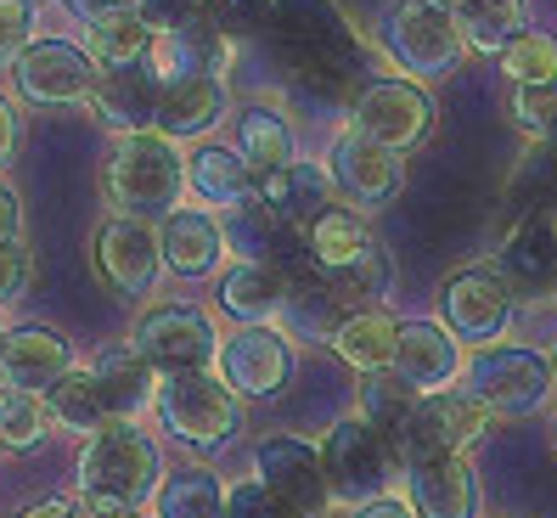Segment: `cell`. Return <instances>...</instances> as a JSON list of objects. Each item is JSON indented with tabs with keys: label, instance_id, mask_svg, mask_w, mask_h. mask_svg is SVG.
<instances>
[{
	"label": "cell",
	"instance_id": "1",
	"mask_svg": "<svg viewBox=\"0 0 557 518\" xmlns=\"http://www.w3.org/2000/svg\"><path fill=\"white\" fill-rule=\"evenodd\" d=\"M108 203L113 214L129 220H170L181 209V186H186V158L175 141H163L158 130H141V136H119L108 152Z\"/></svg>",
	"mask_w": 557,
	"mask_h": 518
},
{
	"label": "cell",
	"instance_id": "2",
	"mask_svg": "<svg viewBox=\"0 0 557 518\" xmlns=\"http://www.w3.org/2000/svg\"><path fill=\"white\" fill-rule=\"evenodd\" d=\"M456 388L490 411V417H535L552 406L557 395V378H552V361L530 344H490V349H473L462 361V378Z\"/></svg>",
	"mask_w": 557,
	"mask_h": 518
},
{
	"label": "cell",
	"instance_id": "3",
	"mask_svg": "<svg viewBox=\"0 0 557 518\" xmlns=\"http://www.w3.org/2000/svg\"><path fill=\"white\" fill-rule=\"evenodd\" d=\"M321 468H326V484H333V502H349V507H367V502H383L395 496L400 484V445L388 440L383 429H372L360 411L338 417L321 440Z\"/></svg>",
	"mask_w": 557,
	"mask_h": 518
},
{
	"label": "cell",
	"instance_id": "4",
	"mask_svg": "<svg viewBox=\"0 0 557 518\" xmlns=\"http://www.w3.org/2000/svg\"><path fill=\"white\" fill-rule=\"evenodd\" d=\"M163 484V457L141 423H108L79 445V491L85 496H113L124 507H147Z\"/></svg>",
	"mask_w": 557,
	"mask_h": 518
},
{
	"label": "cell",
	"instance_id": "5",
	"mask_svg": "<svg viewBox=\"0 0 557 518\" xmlns=\"http://www.w3.org/2000/svg\"><path fill=\"white\" fill-rule=\"evenodd\" d=\"M158 423L170 429L186 451H225L243 429V400L225 388V378L209 372H175V378H158Z\"/></svg>",
	"mask_w": 557,
	"mask_h": 518
},
{
	"label": "cell",
	"instance_id": "6",
	"mask_svg": "<svg viewBox=\"0 0 557 518\" xmlns=\"http://www.w3.org/2000/svg\"><path fill=\"white\" fill-rule=\"evenodd\" d=\"M377 46L395 57V69L406 79H445L462 62V35L445 7L434 0H388L377 17Z\"/></svg>",
	"mask_w": 557,
	"mask_h": 518
},
{
	"label": "cell",
	"instance_id": "7",
	"mask_svg": "<svg viewBox=\"0 0 557 518\" xmlns=\"http://www.w3.org/2000/svg\"><path fill=\"white\" fill-rule=\"evenodd\" d=\"M129 349H136L158 378L209 372L214 355H220V328H214V316L203 305L163 299L147 316H136V328H129Z\"/></svg>",
	"mask_w": 557,
	"mask_h": 518
},
{
	"label": "cell",
	"instance_id": "8",
	"mask_svg": "<svg viewBox=\"0 0 557 518\" xmlns=\"http://www.w3.org/2000/svg\"><path fill=\"white\" fill-rule=\"evenodd\" d=\"M349 130H360L367 141H377V147H388L395 158H406L411 147L429 141V130H434V96L422 90L417 79H406V74L367 79V85L349 96Z\"/></svg>",
	"mask_w": 557,
	"mask_h": 518
},
{
	"label": "cell",
	"instance_id": "9",
	"mask_svg": "<svg viewBox=\"0 0 557 518\" xmlns=\"http://www.w3.org/2000/svg\"><path fill=\"white\" fill-rule=\"evenodd\" d=\"M102 85V69L74 40H35L12 62V90L28 108H79Z\"/></svg>",
	"mask_w": 557,
	"mask_h": 518
},
{
	"label": "cell",
	"instance_id": "10",
	"mask_svg": "<svg viewBox=\"0 0 557 518\" xmlns=\"http://www.w3.org/2000/svg\"><path fill=\"white\" fill-rule=\"evenodd\" d=\"M440 328L456 344H473V349L502 344L507 328H512V294H507V282L490 271V266H468V271L445 276V287H440Z\"/></svg>",
	"mask_w": 557,
	"mask_h": 518
},
{
	"label": "cell",
	"instance_id": "11",
	"mask_svg": "<svg viewBox=\"0 0 557 518\" xmlns=\"http://www.w3.org/2000/svg\"><path fill=\"white\" fill-rule=\"evenodd\" d=\"M293 367H299V344H293L282 328H237L220 338L214 372L225 378L237 400H271L287 388Z\"/></svg>",
	"mask_w": 557,
	"mask_h": 518
},
{
	"label": "cell",
	"instance_id": "12",
	"mask_svg": "<svg viewBox=\"0 0 557 518\" xmlns=\"http://www.w3.org/2000/svg\"><path fill=\"white\" fill-rule=\"evenodd\" d=\"M220 237H225V254L237 259V266H276L287 271L293 282L310 276V237H305V225H293L287 214L265 209V203H243L232 214H220Z\"/></svg>",
	"mask_w": 557,
	"mask_h": 518
},
{
	"label": "cell",
	"instance_id": "13",
	"mask_svg": "<svg viewBox=\"0 0 557 518\" xmlns=\"http://www.w3.org/2000/svg\"><path fill=\"white\" fill-rule=\"evenodd\" d=\"M253 479L265 484L271 496H282L287 507H299L305 518H326L333 502V484L321 468V445L299 440V434H265L253 445Z\"/></svg>",
	"mask_w": 557,
	"mask_h": 518
},
{
	"label": "cell",
	"instance_id": "14",
	"mask_svg": "<svg viewBox=\"0 0 557 518\" xmlns=\"http://www.w3.org/2000/svg\"><path fill=\"white\" fill-rule=\"evenodd\" d=\"M326 181H333V192H338V203H349V209H383V203H395L400 198V181H406V170H400V158L388 152V147H377V141H367L360 130H338L333 136V147H326Z\"/></svg>",
	"mask_w": 557,
	"mask_h": 518
},
{
	"label": "cell",
	"instance_id": "15",
	"mask_svg": "<svg viewBox=\"0 0 557 518\" xmlns=\"http://www.w3.org/2000/svg\"><path fill=\"white\" fill-rule=\"evenodd\" d=\"M96 271L113 287L119 299H147L158 276H163V237L152 220H129V214H108L96 225Z\"/></svg>",
	"mask_w": 557,
	"mask_h": 518
},
{
	"label": "cell",
	"instance_id": "16",
	"mask_svg": "<svg viewBox=\"0 0 557 518\" xmlns=\"http://www.w3.org/2000/svg\"><path fill=\"white\" fill-rule=\"evenodd\" d=\"M406 507L417 518H479V479L473 462L456 451H406L400 457Z\"/></svg>",
	"mask_w": 557,
	"mask_h": 518
},
{
	"label": "cell",
	"instance_id": "17",
	"mask_svg": "<svg viewBox=\"0 0 557 518\" xmlns=\"http://www.w3.org/2000/svg\"><path fill=\"white\" fill-rule=\"evenodd\" d=\"M484 429H490V411L468 395V388H440V395L417 400V411L406 417L395 445H400V457L406 451H456V457H468V445Z\"/></svg>",
	"mask_w": 557,
	"mask_h": 518
},
{
	"label": "cell",
	"instance_id": "18",
	"mask_svg": "<svg viewBox=\"0 0 557 518\" xmlns=\"http://www.w3.org/2000/svg\"><path fill=\"white\" fill-rule=\"evenodd\" d=\"M74 372V344L51 328H7L0 333V383L23 395H51Z\"/></svg>",
	"mask_w": 557,
	"mask_h": 518
},
{
	"label": "cell",
	"instance_id": "19",
	"mask_svg": "<svg viewBox=\"0 0 557 518\" xmlns=\"http://www.w3.org/2000/svg\"><path fill=\"white\" fill-rule=\"evenodd\" d=\"M496 271L507 294H552L557 282V220L552 214H523L507 243L496 248Z\"/></svg>",
	"mask_w": 557,
	"mask_h": 518
},
{
	"label": "cell",
	"instance_id": "20",
	"mask_svg": "<svg viewBox=\"0 0 557 518\" xmlns=\"http://www.w3.org/2000/svg\"><path fill=\"white\" fill-rule=\"evenodd\" d=\"M417 395H440V388H456L462 378V344H456L440 321H400V344H395V367Z\"/></svg>",
	"mask_w": 557,
	"mask_h": 518
},
{
	"label": "cell",
	"instance_id": "21",
	"mask_svg": "<svg viewBox=\"0 0 557 518\" xmlns=\"http://www.w3.org/2000/svg\"><path fill=\"white\" fill-rule=\"evenodd\" d=\"M225 113V85L214 74H181V79H158V113L152 130L163 141H198L209 124Z\"/></svg>",
	"mask_w": 557,
	"mask_h": 518
},
{
	"label": "cell",
	"instance_id": "22",
	"mask_svg": "<svg viewBox=\"0 0 557 518\" xmlns=\"http://www.w3.org/2000/svg\"><path fill=\"white\" fill-rule=\"evenodd\" d=\"M85 372L96 378V388H102V400H108V417H113V423H141V411L158 400V372L141 361L136 349H129V338L102 344V349H96V361H90Z\"/></svg>",
	"mask_w": 557,
	"mask_h": 518
},
{
	"label": "cell",
	"instance_id": "23",
	"mask_svg": "<svg viewBox=\"0 0 557 518\" xmlns=\"http://www.w3.org/2000/svg\"><path fill=\"white\" fill-rule=\"evenodd\" d=\"M158 237H163V271L181 276V282H203V276H214L220 254H225L220 214L191 209V203H181L170 220H163V225H158Z\"/></svg>",
	"mask_w": 557,
	"mask_h": 518
},
{
	"label": "cell",
	"instance_id": "24",
	"mask_svg": "<svg viewBox=\"0 0 557 518\" xmlns=\"http://www.w3.org/2000/svg\"><path fill=\"white\" fill-rule=\"evenodd\" d=\"M293 299V276L276 266H232L220 276V316L237 328H276Z\"/></svg>",
	"mask_w": 557,
	"mask_h": 518
},
{
	"label": "cell",
	"instance_id": "25",
	"mask_svg": "<svg viewBox=\"0 0 557 518\" xmlns=\"http://www.w3.org/2000/svg\"><path fill=\"white\" fill-rule=\"evenodd\" d=\"M186 186L209 214H232V209L253 203V192H259L253 170L237 158V147H225V141H203L186 158Z\"/></svg>",
	"mask_w": 557,
	"mask_h": 518
},
{
	"label": "cell",
	"instance_id": "26",
	"mask_svg": "<svg viewBox=\"0 0 557 518\" xmlns=\"http://www.w3.org/2000/svg\"><path fill=\"white\" fill-rule=\"evenodd\" d=\"M90 108L113 136H141V130H152V113H158V74L147 69V62L113 69V74H102V85H96Z\"/></svg>",
	"mask_w": 557,
	"mask_h": 518
},
{
	"label": "cell",
	"instance_id": "27",
	"mask_svg": "<svg viewBox=\"0 0 557 518\" xmlns=\"http://www.w3.org/2000/svg\"><path fill=\"white\" fill-rule=\"evenodd\" d=\"M237 158L253 170V181H265V175H276V170H287L293 158V119L276 108V102H248V108H237Z\"/></svg>",
	"mask_w": 557,
	"mask_h": 518
},
{
	"label": "cell",
	"instance_id": "28",
	"mask_svg": "<svg viewBox=\"0 0 557 518\" xmlns=\"http://www.w3.org/2000/svg\"><path fill=\"white\" fill-rule=\"evenodd\" d=\"M85 57L96 62V69H136V62H147V51H152V28H147V17L129 7H108V12H96L90 23H85Z\"/></svg>",
	"mask_w": 557,
	"mask_h": 518
},
{
	"label": "cell",
	"instance_id": "29",
	"mask_svg": "<svg viewBox=\"0 0 557 518\" xmlns=\"http://www.w3.org/2000/svg\"><path fill=\"white\" fill-rule=\"evenodd\" d=\"M344 367H355L360 378L367 372H388L395 367V344H400V316L395 310H355L338 321V333L326 338Z\"/></svg>",
	"mask_w": 557,
	"mask_h": 518
},
{
	"label": "cell",
	"instance_id": "30",
	"mask_svg": "<svg viewBox=\"0 0 557 518\" xmlns=\"http://www.w3.org/2000/svg\"><path fill=\"white\" fill-rule=\"evenodd\" d=\"M305 237H310V266H315L321 276H333V271L355 266V259H367V254L377 248L372 220L360 214V209H349V203H333L326 214H315Z\"/></svg>",
	"mask_w": 557,
	"mask_h": 518
},
{
	"label": "cell",
	"instance_id": "31",
	"mask_svg": "<svg viewBox=\"0 0 557 518\" xmlns=\"http://www.w3.org/2000/svg\"><path fill=\"white\" fill-rule=\"evenodd\" d=\"M253 198L310 232V220L333 209V181H326V170H321V164H305V158H293L287 170H276V175L259 181Z\"/></svg>",
	"mask_w": 557,
	"mask_h": 518
},
{
	"label": "cell",
	"instance_id": "32",
	"mask_svg": "<svg viewBox=\"0 0 557 518\" xmlns=\"http://www.w3.org/2000/svg\"><path fill=\"white\" fill-rule=\"evenodd\" d=\"M450 23H456V35H462L468 51L502 57L530 28V0H456Z\"/></svg>",
	"mask_w": 557,
	"mask_h": 518
},
{
	"label": "cell",
	"instance_id": "33",
	"mask_svg": "<svg viewBox=\"0 0 557 518\" xmlns=\"http://www.w3.org/2000/svg\"><path fill=\"white\" fill-rule=\"evenodd\" d=\"M152 518H225V484L198 462L163 473L152 496Z\"/></svg>",
	"mask_w": 557,
	"mask_h": 518
},
{
	"label": "cell",
	"instance_id": "34",
	"mask_svg": "<svg viewBox=\"0 0 557 518\" xmlns=\"http://www.w3.org/2000/svg\"><path fill=\"white\" fill-rule=\"evenodd\" d=\"M46 411H51V423H57V429H69V434H79V440L102 434V429L113 423V417H108V400H102V388H96V378L79 372V367L46 395Z\"/></svg>",
	"mask_w": 557,
	"mask_h": 518
},
{
	"label": "cell",
	"instance_id": "35",
	"mask_svg": "<svg viewBox=\"0 0 557 518\" xmlns=\"http://www.w3.org/2000/svg\"><path fill=\"white\" fill-rule=\"evenodd\" d=\"M315 276H321V271H315ZM321 282H326V294L338 299V310L355 316V310H377V305H383L395 271H388V254L372 248L367 259H355V266H344V271H333V276H321Z\"/></svg>",
	"mask_w": 557,
	"mask_h": 518
},
{
	"label": "cell",
	"instance_id": "36",
	"mask_svg": "<svg viewBox=\"0 0 557 518\" xmlns=\"http://www.w3.org/2000/svg\"><path fill=\"white\" fill-rule=\"evenodd\" d=\"M417 400L422 395L400 372H367V378H360V417H367L372 429H383L388 440L406 429V417L417 411Z\"/></svg>",
	"mask_w": 557,
	"mask_h": 518
},
{
	"label": "cell",
	"instance_id": "37",
	"mask_svg": "<svg viewBox=\"0 0 557 518\" xmlns=\"http://www.w3.org/2000/svg\"><path fill=\"white\" fill-rule=\"evenodd\" d=\"M51 429L46 395H23V388L0 383V451H35Z\"/></svg>",
	"mask_w": 557,
	"mask_h": 518
},
{
	"label": "cell",
	"instance_id": "38",
	"mask_svg": "<svg viewBox=\"0 0 557 518\" xmlns=\"http://www.w3.org/2000/svg\"><path fill=\"white\" fill-rule=\"evenodd\" d=\"M496 62H502V74L512 79V90L518 85H552L557 79V40L552 35H535V28H523V35Z\"/></svg>",
	"mask_w": 557,
	"mask_h": 518
},
{
	"label": "cell",
	"instance_id": "39",
	"mask_svg": "<svg viewBox=\"0 0 557 518\" xmlns=\"http://www.w3.org/2000/svg\"><path fill=\"white\" fill-rule=\"evenodd\" d=\"M271 7L276 0H203V12L220 23V35L225 40H248V35H265L271 28Z\"/></svg>",
	"mask_w": 557,
	"mask_h": 518
},
{
	"label": "cell",
	"instance_id": "40",
	"mask_svg": "<svg viewBox=\"0 0 557 518\" xmlns=\"http://www.w3.org/2000/svg\"><path fill=\"white\" fill-rule=\"evenodd\" d=\"M507 113H512V124L523 130V136H552L557 130V79L552 85H518Z\"/></svg>",
	"mask_w": 557,
	"mask_h": 518
},
{
	"label": "cell",
	"instance_id": "41",
	"mask_svg": "<svg viewBox=\"0 0 557 518\" xmlns=\"http://www.w3.org/2000/svg\"><path fill=\"white\" fill-rule=\"evenodd\" d=\"M225 518H305L299 507H287L282 496H271L265 484H259L253 473L225 484Z\"/></svg>",
	"mask_w": 557,
	"mask_h": 518
},
{
	"label": "cell",
	"instance_id": "42",
	"mask_svg": "<svg viewBox=\"0 0 557 518\" xmlns=\"http://www.w3.org/2000/svg\"><path fill=\"white\" fill-rule=\"evenodd\" d=\"M35 46V0H0V62H17Z\"/></svg>",
	"mask_w": 557,
	"mask_h": 518
},
{
	"label": "cell",
	"instance_id": "43",
	"mask_svg": "<svg viewBox=\"0 0 557 518\" xmlns=\"http://www.w3.org/2000/svg\"><path fill=\"white\" fill-rule=\"evenodd\" d=\"M28 276H35V259H28V248H23V243H0V305H12L23 287H28Z\"/></svg>",
	"mask_w": 557,
	"mask_h": 518
},
{
	"label": "cell",
	"instance_id": "44",
	"mask_svg": "<svg viewBox=\"0 0 557 518\" xmlns=\"http://www.w3.org/2000/svg\"><path fill=\"white\" fill-rule=\"evenodd\" d=\"M129 7L147 17L152 35H163V28H181L186 17H198V12H203V0H129Z\"/></svg>",
	"mask_w": 557,
	"mask_h": 518
},
{
	"label": "cell",
	"instance_id": "45",
	"mask_svg": "<svg viewBox=\"0 0 557 518\" xmlns=\"http://www.w3.org/2000/svg\"><path fill=\"white\" fill-rule=\"evenodd\" d=\"M0 243H23V198L7 175H0Z\"/></svg>",
	"mask_w": 557,
	"mask_h": 518
},
{
	"label": "cell",
	"instance_id": "46",
	"mask_svg": "<svg viewBox=\"0 0 557 518\" xmlns=\"http://www.w3.org/2000/svg\"><path fill=\"white\" fill-rule=\"evenodd\" d=\"M74 518H141L136 507H124V502H113V496H74Z\"/></svg>",
	"mask_w": 557,
	"mask_h": 518
},
{
	"label": "cell",
	"instance_id": "47",
	"mask_svg": "<svg viewBox=\"0 0 557 518\" xmlns=\"http://www.w3.org/2000/svg\"><path fill=\"white\" fill-rule=\"evenodd\" d=\"M17 136H23V124H17V108L0 96V170H7V158L17 152Z\"/></svg>",
	"mask_w": 557,
	"mask_h": 518
},
{
	"label": "cell",
	"instance_id": "48",
	"mask_svg": "<svg viewBox=\"0 0 557 518\" xmlns=\"http://www.w3.org/2000/svg\"><path fill=\"white\" fill-rule=\"evenodd\" d=\"M355 518H417L400 496H383V502H367V507H355Z\"/></svg>",
	"mask_w": 557,
	"mask_h": 518
},
{
	"label": "cell",
	"instance_id": "49",
	"mask_svg": "<svg viewBox=\"0 0 557 518\" xmlns=\"http://www.w3.org/2000/svg\"><path fill=\"white\" fill-rule=\"evenodd\" d=\"M57 7L69 12V17H79V23H90L96 12H108V7H124V0H57Z\"/></svg>",
	"mask_w": 557,
	"mask_h": 518
},
{
	"label": "cell",
	"instance_id": "50",
	"mask_svg": "<svg viewBox=\"0 0 557 518\" xmlns=\"http://www.w3.org/2000/svg\"><path fill=\"white\" fill-rule=\"evenodd\" d=\"M17 518H74V502H62V496L57 502H35V507H23Z\"/></svg>",
	"mask_w": 557,
	"mask_h": 518
},
{
	"label": "cell",
	"instance_id": "51",
	"mask_svg": "<svg viewBox=\"0 0 557 518\" xmlns=\"http://www.w3.org/2000/svg\"><path fill=\"white\" fill-rule=\"evenodd\" d=\"M546 361H552V378H557V344H552V355H546Z\"/></svg>",
	"mask_w": 557,
	"mask_h": 518
},
{
	"label": "cell",
	"instance_id": "52",
	"mask_svg": "<svg viewBox=\"0 0 557 518\" xmlns=\"http://www.w3.org/2000/svg\"><path fill=\"white\" fill-rule=\"evenodd\" d=\"M434 7H445V12H450V7H456V0H434Z\"/></svg>",
	"mask_w": 557,
	"mask_h": 518
},
{
	"label": "cell",
	"instance_id": "53",
	"mask_svg": "<svg viewBox=\"0 0 557 518\" xmlns=\"http://www.w3.org/2000/svg\"><path fill=\"white\" fill-rule=\"evenodd\" d=\"M552 440H557V423H552Z\"/></svg>",
	"mask_w": 557,
	"mask_h": 518
},
{
	"label": "cell",
	"instance_id": "54",
	"mask_svg": "<svg viewBox=\"0 0 557 518\" xmlns=\"http://www.w3.org/2000/svg\"><path fill=\"white\" fill-rule=\"evenodd\" d=\"M552 294H557V282H552Z\"/></svg>",
	"mask_w": 557,
	"mask_h": 518
},
{
	"label": "cell",
	"instance_id": "55",
	"mask_svg": "<svg viewBox=\"0 0 557 518\" xmlns=\"http://www.w3.org/2000/svg\"><path fill=\"white\" fill-rule=\"evenodd\" d=\"M0 333H7V328H0Z\"/></svg>",
	"mask_w": 557,
	"mask_h": 518
},
{
	"label": "cell",
	"instance_id": "56",
	"mask_svg": "<svg viewBox=\"0 0 557 518\" xmlns=\"http://www.w3.org/2000/svg\"><path fill=\"white\" fill-rule=\"evenodd\" d=\"M141 518H147V513H141Z\"/></svg>",
	"mask_w": 557,
	"mask_h": 518
}]
</instances>
